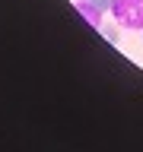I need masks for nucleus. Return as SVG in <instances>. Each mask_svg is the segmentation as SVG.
<instances>
[{"label":"nucleus","instance_id":"20e7f679","mask_svg":"<svg viewBox=\"0 0 143 152\" xmlns=\"http://www.w3.org/2000/svg\"><path fill=\"white\" fill-rule=\"evenodd\" d=\"M89 3H92V7H99V10H102V13H108V10H111V3H114V0H89Z\"/></svg>","mask_w":143,"mask_h":152},{"label":"nucleus","instance_id":"7ed1b4c3","mask_svg":"<svg viewBox=\"0 0 143 152\" xmlns=\"http://www.w3.org/2000/svg\"><path fill=\"white\" fill-rule=\"evenodd\" d=\"M99 32H102V35L108 38V41H118V28H114V26H102Z\"/></svg>","mask_w":143,"mask_h":152},{"label":"nucleus","instance_id":"f03ea898","mask_svg":"<svg viewBox=\"0 0 143 152\" xmlns=\"http://www.w3.org/2000/svg\"><path fill=\"white\" fill-rule=\"evenodd\" d=\"M76 10H80V16H83L92 28H102V10L99 7H92L89 0H76Z\"/></svg>","mask_w":143,"mask_h":152},{"label":"nucleus","instance_id":"f257e3e1","mask_svg":"<svg viewBox=\"0 0 143 152\" xmlns=\"http://www.w3.org/2000/svg\"><path fill=\"white\" fill-rule=\"evenodd\" d=\"M111 16L118 26L143 32V0H114L111 3Z\"/></svg>","mask_w":143,"mask_h":152}]
</instances>
